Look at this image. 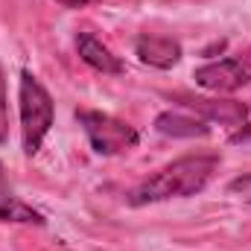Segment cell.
Listing matches in <instances>:
<instances>
[{
	"label": "cell",
	"instance_id": "obj_12",
	"mask_svg": "<svg viewBox=\"0 0 251 251\" xmlns=\"http://www.w3.org/2000/svg\"><path fill=\"white\" fill-rule=\"evenodd\" d=\"M251 137V126H240V131L234 134V143H240V140H249Z\"/></svg>",
	"mask_w": 251,
	"mask_h": 251
},
{
	"label": "cell",
	"instance_id": "obj_4",
	"mask_svg": "<svg viewBox=\"0 0 251 251\" xmlns=\"http://www.w3.org/2000/svg\"><path fill=\"white\" fill-rule=\"evenodd\" d=\"M193 79L204 91H216V94H231V91L249 85L251 82V47H246L243 53H237L231 59L196 67Z\"/></svg>",
	"mask_w": 251,
	"mask_h": 251
},
{
	"label": "cell",
	"instance_id": "obj_6",
	"mask_svg": "<svg viewBox=\"0 0 251 251\" xmlns=\"http://www.w3.org/2000/svg\"><path fill=\"white\" fill-rule=\"evenodd\" d=\"M134 53L143 64L158 67V70H170L181 62V44L176 38H167V35H149V32L137 35Z\"/></svg>",
	"mask_w": 251,
	"mask_h": 251
},
{
	"label": "cell",
	"instance_id": "obj_2",
	"mask_svg": "<svg viewBox=\"0 0 251 251\" xmlns=\"http://www.w3.org/2000/svg\"><path fill=\"white\" fill-rule=\"evenodd\" d=\"M18 100H21L24 152L32 158L41 149V143H44V137H47V131L53 126V97L47 94V88L29 70H24L21 73V97Z\"/></svg>",
	"mask_w": 251,
	"mask_h": 251
},
{
	"label": "cell",
	"instance_id": "obj_9",
	"mask_svg": "<svg viewBox=\"0 0 251 251\" xmlns=\"http://www.w3.org/2000/svg\"><path fill=\"white\" fill-rule=\"evenodd\" d=\"M0 222H35V225L44 222L38 210H32L29 204H24L12 193L9 181H6V173H3V164H0Z\"/></svg>",
	"mask_w": 251,
	"mask_h": 251
},
{
	"label": "cell",
	"instance_id": "obj_1",
	"mask_svg": "<svg viewBox=\"0 0 251 251\" xmlns=\"http://www.w3.org/2000/svg\"><path fill=\"white\" fill-rule=\"evenodd\" d=\"M216 167H219V155H184L167 164L164 170H158L155 176H149L146 181H140L128 193V204L143 207V204H155L167 199L196 196L210 184Z\"/></svg>",
	"mask_w": 251,
	"mask_h": 251
},
{
	"label": "cell",
	"instance_id": "obj_3",
	"mask_svg": "<svg viewBox=\"0 0 251 251\" xmlns=\"http://www.w3.org/2000/svg\"><path fill=\"white\" fill-rule=\"evenodd\" d=\"M76 120L97 155H123L128 149H134L140 140L137 131L126 120H117L102 111H76Z\"/></svg>",
	"mask_w": 251,
	"mask_h": 251
},
{
	"label": "cell",
	"instance_id": "obj_8",
	"mask_svg": "<svg viewBox=\"0 0 251 251\" xmlns=\"http://www.w3.org/2000/svg\"><path fill=\"white\" fill-rule=\"evenodd\" d=\"M155 131L164 134V137H207L210 134V128L204 126V120L181 114V111H164V114H158Z\"/></svg>",
	"mask_w": 251,
	"mask_h": 251
},
{
	"label": "cell",
	"instance_id": "obj_11",
	"mask_svg": "<svg viewBox=\"0 0 251 251\" xmlns=\"http://www.w3.org/2000/svg\"><path fill=\"white\" fill-rule=\"evenodd\" d=\"M56 3H62L64 9H82V6H91L97 0H56Z\"/></svg>",
	"mask_w": 251,
	"mask_h": 251
},
{
	"label": "cell",
	"instance_id": "obj_5",
	"mask_svg": "<svg viewBox=\"0 0 251 251\" xmlns=\"http://www.w3.org/2000/svg\"><path fill=\"white\" fill-rule=\"evenodd\" d=\"M173 100L181 108L193 111L204 123H219V126L240 128V126H246V120H249L246 102H237V100H207V97H190V94H178Z\"/></svg>",
	"mask_w": 251,
	"mask_h": 251
},
{
	"label": "cell",
	"instance_id": "obj_10",
	"mask_svg": "<svg viewBox=\"0 0 251 251\" xmlns=\"http://www.w3.org/2000/svg\"><path fill=\"white\" fill-rule=\"evenodd\" d=\"M6 134H9V102H6V76L0 67V143L6 140Z\"/></svg>",
	"mask_w": 251,
	"mask_h": 251
},
{
	"label": "cell",
	"instance_id": "obj_7",
	"mask_svg": "<svg viewBox=\"0 0 251 251\" xmlns=\"http://www.w3.org/2000/svg\"><path fill=\"white\" fill-rule=\"evenodd\" d=\"M76 53H79V59L88 64V67H94V70H100V73H108V76H120L123 73V62H120V56H114L97 35H91V32H79L76 35Z\"/></svg>",
	"mask_w": 251,
	"mask_h": 251
}]
</instances>
